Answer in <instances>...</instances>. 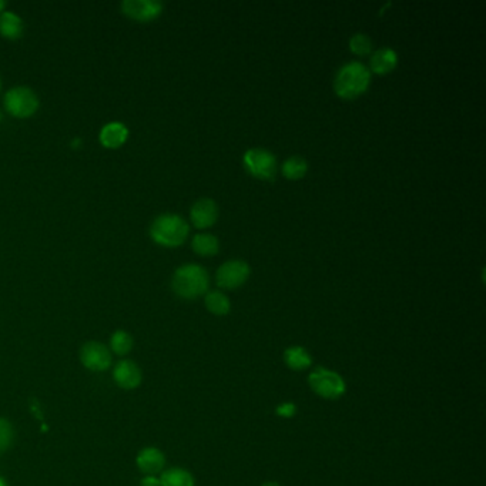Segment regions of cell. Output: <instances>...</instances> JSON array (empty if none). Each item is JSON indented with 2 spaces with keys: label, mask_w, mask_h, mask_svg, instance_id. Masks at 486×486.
<instances>
[{
  "label": "cell",
  "mask_w": 486,
  "mask_h": 486,
  "mask_svg": "<svg viewBox=\"0 0 486 486\" xmlns=\"http://www.w3.org/2000/svg\"><path fill=\"white\" fill-rule=\"evenodd\" d=\"M371 83V72L361 62H348L337 72L334 90L342 99H355L367 92Z\"/></svg>",
  "instance_id": "6da1fadb"
},
{
  "label": "cell",
  "mask_w": 486,
  "mask_h": 486,
  "mask_svg": "<svg viewBox=\"0 0 486 486\" xmlns=\"http://www.w3.org/2000/svg\"><path fill=\"white\" fill-rule=\"evenodd\" d=\"M210 277L205 269L197 264H185L173 276V290L185 300H194L208 290Z\"/></svg>",
  "instance_id": "7a4b0ae2"
},
{
  "label": "cell",
  "mask_w": 486,
  "mask_h": 486,
  "mask_svg": "<svg viewBox=\"0 0 486 486\" xmlns=\"http://www.w3.org/2000/svg\"><path fill=\"white\" fill-rule=\"evenodd\" d=\"M190 227L187 221L177 214L158 215L150 228V234L157 244L164 247H177L185 241Z\"/></svg>",
  "instance_id": "3957f363"
},
{
  "label": "cell",
  "mask_w": 486,
  "mask_h": 486,
  "mask_svg": "<svg viewBox=\"0 0 486 486\" xmlns=\"http://www.w3.org/2000/svg\"><path fill=\"white\" fill-rule=\"evenodd\" d=\"M246 170L260 180H273L279 171L277 157L267 148L254 147L242 157Z\"/></svg>",
  "instance_id": "277c9868"
},
{
  "label": "cell",
  "mask_w": 486,
  "mask_h": 486,
  "mask_svg": "<svg viewBox=\"0 0 486 486\" xmlns=\"http://www.w3.org/2000/svg\"><path fill=\"white\" fill-rule=\"evenodd\" d=\"M308 381L313 391L325 399H337L345 392L344 379L334 371L321 367L311 372Z\"/></svg>",
  "instance_id": "5b68a950"
},
{
  "label": "cell",
  "mask_w": 486,
  "mask_h": 486,
  "mask_svg": "<svg viewBox=\"0 0 486 486\" xmlns=\"http://www.w3.org/2000/svg\"><path fill=\"white\" fill-rule=\"evenodd\" d=\"M5 107L15 117H31L39 107V99L32 89L19 86L6 93Z\"/></svg>",
  "instance_id": "8992f818"
},
{
  "label": "cell",
  "mask_w": 486,
  "mask_h": 486,
  "mask_svg": "<svg viewBox=\"0 0 486 486\" xmlns=\"http://www.w3.org/2000/svg\"><path fill=\"white\" fill-rule=\"evenodd\" d=\"M80 361L89 371L103 372L112 367L113 357L104 344L99 341H89L80 350Z\"/></svg>",
  "instance_id": "52a82bcc"
},
{
  "label": "cell",
  "mask_w": 486,
  "mask_h": 486,
  "mask_svg": "<svg viewBox=\"0 0 486 486\" xmlns=\"http://www.w3.org/2000/svg\"><path fill=\"white\" fill-rule=\"evenodd\" d=\"M250 277V266L242 260H230L220 266L215 281L222 288H237Z\"/></svg>",
  "instance_id": "ba28073f"
},
{
  "label": "cell",
  "mask_w": 486,
  "mask_h": 486,
  "mask_svg": "<svg viewBox=\"0 0 486 486\" xmlns=\"http://www.w3.org/2000/svg\"><path fill=\"white\" fill-rule=\"evenodd\" d=\"M124 15L139 22H148L160 16L163 12V4L157 0H124L122 4Z\"/></svg>",
  "instance_id": "9c48e42d"
},
{
  "label": "cell",
  "mask_w": 486,
  "mask_h": 486,
  "mask_svg": "<svg viewBox=\"0 0 486 486\" xmlns=\"http://www.w3.org/2000/svg\"><path fill=\"white\" fill-rule=\"evenodd\" d=\"M113 379L120 388L131 391L140 387L143 375L140 367L134 361L122 360L113 369Z\"/></svg>",
  "instance_id": "30bf717a"
},
{
  "label": "cell",
  "mask_w": 486,
  "mask_h": 486,
  "mask_svg": "<svg viewBox=\"0 0 486 486\" xmlns=\"http://www.w3.org/2000/svg\"><path fill=\"white\" fill-rule=\"evenodd\" d=\"M190 217L193 224L197 228H208L211 227L218 217L217 202L211 198H200L197 200L190 211Z\"/></svg>",
  "instance_id": "8fae6325"
},
{
  "label": "cell",
  "mask_w": 486,
  "mask_h": 486,
  "mask_svg": "<svg viewBox=\"0 0 486 486\" xmlns=\"http://www.w3.org/2000/svg\"><path fill=\"white\" fill-rule=\"evenodd\" d=\"M136 463H137V468L143 473L148 476H156L157 473L163 472L164 465H166V458H164V453L158 448L147 446L139 452L136 458Z\"/></svg>",
  "instance_id": "7c38bea8"
},
{
  "label": "cell",
  "mask_w": 486,
  "mask_h": 486,
  "mask_svg": "<svg viewBox=\"0 0 486 486\" xmlns=\"http://www.w3.org/2000/svg\"><path fill=\"white\" fill-rule=\"evenodd\" d=\"M398 65V53L391 48H382L372 53L369 59V72L377 75H387Z\"/></svg>",
  "instance_id": "4fadbf2b"
},
{
  "label": "cell",
  "mask_w": 486,
  "mask_h": 486,
  "mask_svg": "<svg viewBox=\"0 0 486 486\" xmlns=\"http://www.w3.org/2000/svg\"><path fill=\"white\" fill-rule=\"evenodd\" d=\"M129 137V130L123 123L112 122L107 123L100 131V143L107 148H117Z\"/></svg>",
  "instance_id": "5bb4252c"
},
{
  "label": "cell",
  "mask_w": 486,
  "mask_h": 486,
  "mask_svg": "<svg viewBox=\"0 0 486 486\" xmlns=\"http://www.w3.org/2000/svg\"><path fill=\"white\" fill-rule=\"evenodd\" d=\"M191 247L197 254L208 257V256H214L218 253L220 241L212 234L201 232V234L194 235V238L191 241Z\"/></svg>",
  "instance_id": "9a60e30c"
},
{
  "label": "cell",
  "mask_w": 486,
  "mask_h": 486,
  "mask_svg": "<svg viewBox=\"0 0 486 486\" xmlns=\"http://www.w3.org/2000/svg\"><path fill=\"white\" fill-rule=\"evenodd\" d=\"M161 486H194L193 475L183 468H171L161 473Z\"/></svg>",
  "instance_id": "2e32d148"
},
{
  "label": "cell",
  "mask_w": 486,
  "mask_h": 486,
  "mask_svg": "<svg viewBox=\"0 0 486 486\" xmlns=\"http://www.w3.org/2000/svg\"><path fill=\"white\" fill-rule=\"evenodd\" d=\"M23 32L22 19L14 12H4L0 15V33L8 39H18Z\"/></svg>",
  "instance_id": "e0dca14e"
},
{
  "label": "cell",
  "mask_w": 486,
  "mask_h": 486,
  "mask_svg": "<svg viewBox=\"0 0 486 486\" xmlns=\"http://www.w3.org/2000/svg\"><path fill=\"white\" fill-rule=\"evenodd\" d=\"M283 174L290 180L303 178L308 171V163L301 156H291L288 157L281 166Z\"/></svg>",
  "instance_id": "ac0fdd59"
},
{
  "label": "cell",
  "mask_w": 486,
  "mask_h": 486,
  "mask_svg": "<svg viewBox=\"0 0 486 486\" xmlns=\"http://www.w3.org/2000/svg\"><path fill=\"white\" fill-rule=\"evenodd\" d=\"M286 364L296 371L306 369L311 365V357L303 347H291L284 354Z\"/></svg>",
  "instance_id": "d6986e66"
},
{
  "label": "cell",
  "mask_w": 486,
  "mask_h": 486,
  "mask_svg": "<svg viewBox=\"0 0 486 486\" xmlns=\"http://www.w3.org/2000/svg\"><path fill=\"white\" fill-rule=\"evenodd\" d=\"M205 307L214 315H225L228 314L231 304L228 297L221 291H211L205 296Z\"/></svg>",
  "instance_id": "ffe728a7"
},
{
  "label": "cell",
  "mask_w": 486,
  "mask_h": 486,
  "mask_svg": "<svg viewBox=\"0 0 486 486\" xmlns=\"http://www.w3.org/2000/svg\"><path fill=\"white\" fill-rule=\"evenodd\" d=\"M133 345H134L133 337L123 330L113 333V335L110 338V348L119 357L127 355L133 350Z\"/></svg>",
  "instance_id": "44dd1931"
},
{
  "label": "cell",
  "mask_w": 486,
  "mask_h": 486,
  "mask_svg": "<svg viewBox=\"0 0 486 486\" xmlns=\"http://www.w3.org/2000/svg\"><path fill=\"white\" fill-rule=\"evenodd\" d=\"M15 441V429L11 421L0 418V455L8 452Z\"/></svg>",
  "instance_id": "7402d4cb"
},
{
  "label": "cell",
  "mask_w": 486,
  "mask_h": 486,
  "mask_svg": "<svg viewBox=\"0 0 486 486\" xmlns=\"http://www.w3.org/2000/svg\"><path fill=\"white\" fill-rule=\"evenodd\" d=\"M350 49L357 56L369 55L372 50V39L365 33H355L350 39Z\"/></svg>",
  "instance_id": "603a6c76"
},
{
  "label": "cell",
  "mask_w": 486,
  "mask_h": 486,
  "mask_svg": "<svg viewBox=\"0 0 486 486\" xmlns=\"http://www.w3.org/2000/svg\"><path fill=\"white\" fill-rule=\"evenodd\" d=\"M277 414H279L280 416H284V418L294 416V414H296V405H294V404H281V405L277 408Z\"/></svg>",
  "instance_id": "cb8c5ba5"
},
{
  "label": "cell",
  "mask_w": 486,
  "mask_h": 486,
  "mask_svg": "<svg viewBox=\"0 0 486 486\" xmlns=\"http://www.w3.org/2000/svg\"><path fill=\"white\" fill-rule=\"evenodd\" d=\"M140 486H161V483H160V477H157V476H148V475H146V476L141 479V482H140Z\"/></svg>",
  "instance_id": "d4e9b609"
},
{
  "label": "cell",
  "mask_w": 486,
  "mask_h": 486,
  "mask_svg": "<svg viewBox=\"0 0 486 486\" xmlns=\"http://www.w3.org/2000/svg\"><path fill=\"white\" fill-rule=\"evenodd\" d=\"M0 486H9L8 482H6V479L2 477V476H0Z\"/></svg>",
  "instance_id": "484cf974"
},
{
  "label": "cell",
  "mask_w": 486,
  "mask_h": 486,
  "mask_svg": "<svg viewBox=\"0 0 486 486\" xmlns=\"http://www.w3.org/2000/svg\"><path fill=\"white\" fill-rule=\"evenodd\" d=\"M263 486H280L277 482H266L263 483Z\"/></svg>",
  "instance_id": "4316f807"
},
{
  "label": "cell",
  "mask_w": 486,
  "mask_h": 486,
  "mask_svg": "<svg viewBox=\"0 0 486 486\" xmlns=\"http://www.w3.org/2000/svg\"><path fill=\"white\" fill-rule=\"evenodd\" d=\"M5 9V2L4 0H0V12H2Z\"/></svg>",
  "instance_id": "83f0119b"
},
{
  "label": "cell",
  "mask_w": 486,
  "mask_h": 486,
  "mask_svg": "<svg viewBox=\"0 0 486 486\" xmlns=\"http://www.w3.org/2000/svg\"><path fill=\"white\" fill-rule=\"evenodd\" d=\"M0 120H2V113H0Z\"/></svg>",
  "instance_id": "f1b7e54d"
},
{
  "label": "cell",
  "mask_w": 486,
  "mask_h": 486,
  "mask_svg": "<svg viewBox=\"0 0 486 486\" xmlns=\"http://www.w3.org/2000/svg\"><path fill=\"white\" fill-rule=\"evenodd\" d=\"M0 86H2V85H0Z\"/></svg>",
  "instance_id": "f546056e"
}]
</instances>
